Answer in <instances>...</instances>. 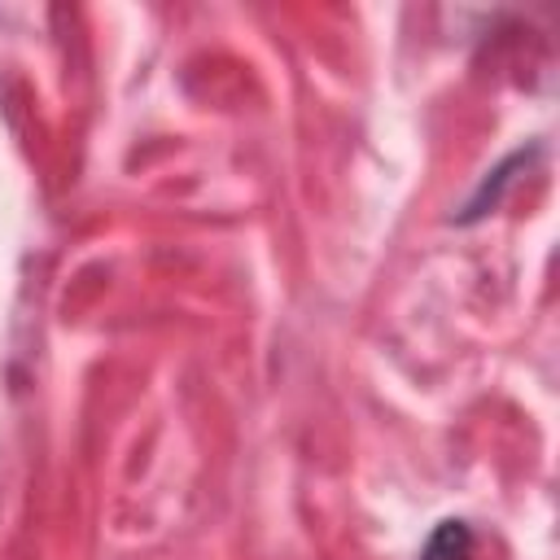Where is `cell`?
Here are the masks:
<instances>
[{
  "label": "cell",
  "instance_id": "6da1fadb",
  "mask_svg": "<svg viewBox=\"0 0 560 560\" xmlns=\"http://www.w3.org/2000/svg\"><path fill=\"white\" fill-rule=\"evenodd\" d=\"M468 556H472V529L464 521H442L420 547V560H468Z\"/></svg>",
  "mask_w": 560,
  "mask_h": 560
}]
</instances>
